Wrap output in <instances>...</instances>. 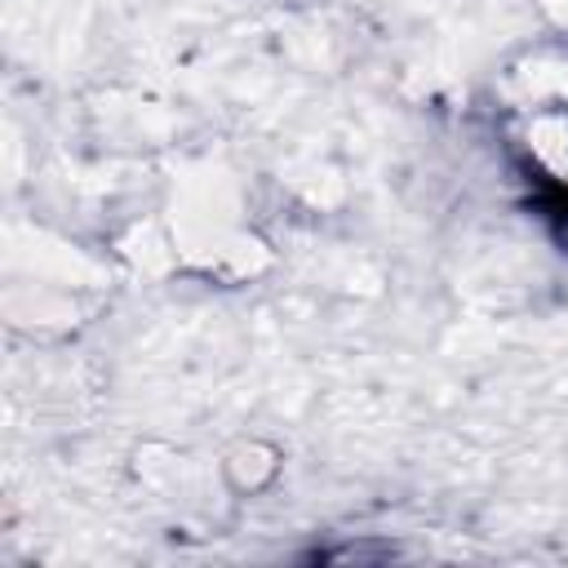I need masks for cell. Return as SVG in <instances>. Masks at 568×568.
<instances>
[{
  "mask_svg": "<svg viewBox=\"0 0 568 568\" xmlns=\"http://www.w3.org/2000/svg\"><path fill=\"white\" fill-rule=\"evenodd\" d=\"M510 138L528 169L568 195V67H541L532 89L510 102Z\"/></svg>",
  "mask_w": 568,
  "mask_h": 568,
  "instance_id": "6da1fadb",
  "label": "cell"
}]
</instances>
